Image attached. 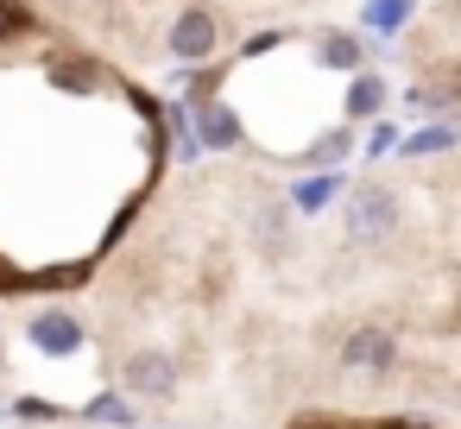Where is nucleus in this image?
Masks as SVG:
<instances>
[{
  "instance_id": "2",
  "label": "nucleus",
  "mask_w": 461,
  "mask_h": 429,
  "mask_svg": "<svg viewBox=\"0 0 461 429\" xmlns=\"http://www.w3.org/2000/svg\"><path fill=\"white\" fill-rule=\"evenodd\" d=\"M215 45H221V20H215V7H203V0L177 7V20H171V32H165V51H171L184 70H196V64L215 58Z\"/></svg>"
},
{
  "instance_id": "5",
  "label": "nucleus",
  "mask_w": 461,
  "mask_h": 429,
  "mask_svg": "<svg viewBox=\"0 0 461 429\" xmlns=\"http://www.w3.org/2000/svg\"><path fill=\"white\" fill-rule=\"evenodd\" d=\"M26 341H32L45 360H77L83 341H89V328H83L70 309H32V316H26Z\"/></svg>"
},
{
  "instance_id": "1",
  "label": "nucleus",
  "mask_w": 461,
  "mask_h": 429,
  "mask_svg": "<svg viewBox=\"0 0 461 429\" xmlns=\"http://www.w3.org/2000/svg\"><path fill=\"white\" fill-rule=\"evenodd\" d=\"M404 221V202L398 190L385 183H354L348 190V209H341V228H348V246H385Z\"/></svg>"
},
{
  "instance_id": "9",
  "label": "nucleus",
  "mask_w": 461,
  "mask_h": 429,
  "mask_svg": "<svg viewBox=\"0 0 461 429\" xmlns=\"http://www.w3.org/2000/svg\"><path fill=\"white\" fill-rule=\"evenodd\" d=\"M379 108H385V83L366 76V70H354V83H348V121H373Z\"/></svg>"
},
{
  "instance_id": "7",
  "label": "nucleus",
  "mask_w": 461,
  "mask_h": 429,
  "mask_svg": "<svg viewBox=\"0 0 461 429\" xmlns=\"http://www.w3.org/2000/svg\"><path fill=\"white\" fill-rule=\"evenodd\" d=\"M196 139H203V146H221V152L240 146V121H234V108H228V102H203V108H196Z\"/></svg>"
},
{
  "instance_id": "17",
  "label": "nucleus",
  "mask_w": 461,
  "mask_h": 429,
  "mask_svg": "<svg viewBox=\"0 0 461 429\" xmlns=\"http://www.w3.org/2000/svg\"><path fill=\"white\" fill-rule=\"evenodd\" d=\"M411 108H417V114H448V108H455V89H423V83H417V89H411Z\"/></svg>"
},
{
  "instance_id": "11",
  "label": "nucleus",
  "mask_w": 461,
  "mask_h": 429,
  "mask_svg": "<svg viewBox=\"0 0 461 429\" xmlns=\"http://www.w3.org/2000/svg\"><path fill=\"white\" fill-rule=\"evenodd\" d=\"M417 13V0H366V26L373 32H404Z\"/></svg>"
},
{
  "instance_id": "19",
  "label": "nucleus",
  "mask_w": 461,
  "mask_h": 429,
  "mask_svg": "<svg viewBox=\"0 0 461 429\" xmlns=\"http://www.w3.org/2000/svg\"><path fill=\"white\" fill-rule=\"evenodd\" d=\"M0 366H7V360H0Z\"/></svg>"
},
{
  "instance_id": "12",
  "label": "nucleus",
  "mask_w": 461,
  "mask_h": 429,
  "mask_svg": "<svg viewBox=\"0 0 461 429\" xmlns=\"http://www.w3.org/2000/svg\"><path fill=\"white\" fill-rule=\"evenodd\" d=\"M83 416H89V423H114V429H133V410H127L121 391H95V398L83 404Z\"/></svg>"
},
{
  "instance_id": "18",
  "label": "nucleus",
  "mask_w": 461,
  "mask_h": 429,
  "mask_svg": "<svg viewBox=\"0 0 461 429\" xmlns=\"http://www.w3.org/2000/svg\"><path fill=\"white\" fill-rule=\"evenodd\" d=\"M455 139H461L455 127H429V133H417V139H404V152H411V158H423V152H442V146H455Z\"/></svg>"
},
{
  "instance_id": "13",
  "label": "nucleus",
  "mask_w": 461,
  "mask_h": 429,
  "mask_svg": "<svg viewBox=\"0 0 461 429\" xmlns=\"http://www.w3.org/2000/svg\"><path fill=\"white\" fill-rule=\"evenodd\" d=\"M285 234H291V209H285V202H266V209H259V246L278 253Z\"/></svg>"
},
{
  "instance_id": "16",
  "label": "nucleus",
  "mask_w": 461,
  "mask_h": 429,
  "mask_svg": "<svg viewBox=\"0 0 461 429\" xmlns=\"http://www.w3.org/2000/svg\"><path fill=\"white\" fill-rule=\"evenodd\" d=\"M7 416H20V423H58L64 410L51 404V398H14V410Z\"/></svg>"
},
{
  "instance_id": "14",
  "label": "nucleus",
  "mask_w": 461,
  "mask_h": 429,
  "mask_svg": "<svg viewBox=\"0 0 461 429\" xmlns=\"http://www.w3.org/2000/svg\"><path fill=\"white\" fill-rule=\"evenodd\" d=\"M39 20H32V7L26 0H0V45H14V39H26Z\"/></svg>"
},
{
  "instance_id": "6",
  "label": "nucleus",
  "mask_w": 461,
  "mask_h": 429,
  "mask_svg": "<svg viewBox=\"0 0 461 429\" xmlns=\"http://www.w3.org/2000/svg\"><path fill=\"white\" fill-rule=\"evenodd\" d=\"M316 64H322V70H348V76H354V70L366 64L360 32H348V26H322V32H316Z\"/></svg>"
},
{
  "instance_id": "4",
  "label": "nucleus",
  "mask_w": 461,
  "mask_h": 429,
  "mask_svg": "<svg viewBox=\"0 0 461 429\" xmlns=\"http://www.w3.org/2000/svg\"><path fill=\"white\" fill-rule=\"evenodd\" d=\"M121 385H127V398H152V404H165V398H177V360H171L165 347H140V353H127Z\"/></svg>"
},
{
  "instance_id": "8",
  "label": "nucleus",
  "mask_w": 461,
  "mask_h": 429,
  "mask_svg": "<svg viewBox=\"0 0 461 429\" xmlns=\"http://www.w3.org/2000/svg\"><path fill=\"white\" fill-rule=\"evenodd\" d=\"M335 196H341V177H335V171H322V177H303V183L291 190V209H297V215H322Z\"/></svg>"
},
{
  "instance_id": "3",
  "label": "nucleus",
  "mask_w": 461,
  "mask_h": 429,
  "mask_svg": "<svg viewBox=\"0 0 461 429\" xmlns=\"http://www.w3.org/2000/svg\"><path fill=\"white\" fill-rule=\"evenodd\" d=\"M335 360H341L348 372H373V379H385V372L398 366V335H392L385 322H360V328L341 335Z\"/></svg>"
},
{
  "instance_id": "15",
  "label": "nucleus",
  "mask_w": 461,
  "mask_h": 429,
  "mask_svg": "<svg viewBox=\"0 0 461 429\" xmlns=\"http://www.w3.org/2000/svg\"><path fill=\"white\" fill-rule=\"evenodd\" d=\"M341 152H354V133H348V127H335V133H322V139L310 146V158H316V165H335Z\"/></svg>"
},
{
  "instance_id": "10",
  "label": "nucleus",
  "mask_w": 461,
  "mask_h": 429,
  "mask_svg": "<svg viewBox=\"0 0 461 429\" xmlns=\"http://www.w3.org/2000/svg\"><path fill=\"white\" fill-rule=\"evenodd\" d=\"M51 83L70 89V95H95V89H102V70H95L89 58H70V64H51Z\"/></svg>"
}]
</instances>
